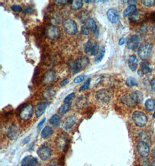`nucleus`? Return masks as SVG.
<instances>
[{
    "instance_id": "864d4df0",
    "label": "nucleus",
    "mask_w": 155,
    "mask_h": 166,
    "mask_svg": "<svg viewBox=\"0 0 155 166\" xmlns=\"http://www.w3.org/2000/svg\"><path fill=\"white\" fill-rule=\"evenodd\" d=\"M152 31V34H153V37L155 38V25L153 27Z\"/></svg>"
},
{
    "instance_id": "e433bc0d",
    "label": "nucleus",
    "mask_w": 155,
    "mask_h": 166,
    "mask_svg": "<svg viewBox=\"0 0 155 166\" xmlns=\"http://www.w3.org/2000/svg\"><path fill=\"white\" fill-rule=\"evenodd\" d=\"M70 1H67V0H56V1H53V3L59 6H62V5H65L69 3H70Z\"/></svg>"
},
{
    "instance_id": "bf43d9fd",
    "label": "nucleus",
    "mask_w": 155,
    "mask_h": 166,
    "mask_svg": "<svg viewBox=\"0 0 155 166\" xmlns=\"http://www.w3.org/2000/svg\"><path fill=\"white\" fill-rule=\"evenodd\" d=\"M153 118H155V111H154V113H153Z\"/></svg>"
},
{
    "instance_id": "c9c22d12",
    "label": "nucleus",
    "mask_w": 155,
    "mask_h": 166,
    "mask_svg": "<svg viewBox=\"0 0 155 166\" xmlns=\"http://www.w3.org/2000/svg\"><path fill=\"white\" fill-rule=\"evenodd\" d=\"M86 76L84 75H79L78 76H77L74 80H73V82L74 84H79V83H80L82 82H83L85 78H86Z\"/></svg>"
},
{
    "instance_id": "423d86ee",
    "label": "nucleus",
    "mask_w": 155,
    "mask_h": 166,
    "mask_svg": "<svg viewBox=\"0 0 155 166\" xmlns=\"http://www.w3.org/2000/svg\"><path fill=\"white\" fill-rule=\"evenodd\" d=\"M63 28L65 32L69 35L75 34L78 30L75 22L70 19H67L64 22Z\"/></svg>"
},
{
    "instance_id": "c03bdc74",
    "label": "nucleus",
    "mask_w": 155,
    "mask_h": 166,
    "mask_svg": "<svg viewBox=\"0 0 155 166\" xmlns=\"http://www.w3.org/2000/svg\"><path fill=\"white\" fill-rule=\"evenodd\" d=\"M69 79L68 78H66V79H63L62 81L61 82L60 85H61L62 86H66L67 84H69Z\"/></svg>"
},
{
    "instance_id": "f03ea898",
    "label": "nucleus",
    "mask_w": 155,
    "mask_h": 166,
    "mask_svg": "<svg viewBox=\"0 0 155 166\" xmlns=\"http://www.w3.org/2000/svg\"><path fill=\"white\" fill-rule=\"evenodd\" d=\"M132 119L135 125L138 127H144L148 123V118L145 113L140 111H135L132 115Z\"/></svg>"
},
{
    "instance_id": "a211bd4d",
    "label": "nucleus",
    "mask_w": 155,
    "mask_h": 166,
    "mask_svg": "<svg viewBox=\"0 0 155 166\" xmlns=\"http://www.w3.org/2000/svg\"><path fill=\"white\" fill-rule=\"evenodd\" d=\"M37 163V159L32 156H26L22 160V164L24 166H35Z\"/></svg>"
},
{
    "instance_id": "c85d7f7f",
    "label": "nucleus",
    "mask_w": 155,
    "mask_h": 166,
    "mask_svg": "<svg viewBox=\"0 0 155 166\" xmlns=\"http://www.w3.org/2000/svg\"><path fill=\"white\" fill-rule=\"evenodd\" d=\"M53 133L52 128L49 126H46L42 130L41 136L43 138H46L50 136Z\"/></svg>"
},
{
    "instance_id": "4468645a",
    "label": "nucleus",
    "mask_w": 155,
    "mask_h": 166,
    "mask_svg": "<svg viewBox=\"0 0 155 166\" xmlns=\"http://www.w3.org/2000/svg\"><path fill=\"white\" fill-rule=\"evenodd\" d=\"M107 17L109 21L112 24H116L119 19V15L118 11L114 8H110L107 11Z\"/></svg>"
},
{
    "instance_id": "393cba45",
    "label": "nucleus",
    "mask_w": 155,
    "mask_h": 166,
    "mask_svg": "<svg viewBox=\"0 0 155 166\" xmlns=\"http://www.w3.org/2000/svg\"><path fill=\"white\" fill-rule=\"evenodd\" d=\"M145 107L147 110L152 111L155 109V100L153 99H149L145 103Z\"/></svg>"
},
{
    "instance_id": "37998d69",
    "label": "nucleus",
    "mask_w": 155,
    "mask_h": 166,
    "mask_svg": "<svg viewBox=\"0 0 155 166\" xmlns=\"http://www.w3.org/2000/svg\"><path fill=\"white\" fill-rule=\"evenodd\" d=\"M150 85L151 86V89L152 91L155 92V78H153L150 82Z\"/></svg>"
},
{
    "instance_id": "8fccbe9b",
    "label": "nucleus",
    "mask_w": 155,
    "mask_h": 166,
    "mask_svg": "<svg viewBox=\"0 0 155 166\" xmlns=\"http://www.w3.org/2000/svg\"><path fill=\"white\" fill-rule=\"evenodd\" d=\"M30 137L29 136V137L26 138L23 140V142H24V143H25V144H27V143H28L30 142Z\"/></svg>"
},
{
    "instance_id": "f3484780",
    "label": "nucleus",
    "mask_w": 155,
    "mask_h": 166,
    "mask_svg": "<svg viewBox=\"0 0 155 166\" xmlns=\"http://www.w3.org/2000/svg\"><path fill=\"white\" fill-rule=\"evenodd\" d=\"M120 101L123 104H124V105L129 107H132V106H135V105H137L131 95V93L127 94L123 96L121 98Z\"/></svg>"
},
{
    "instance_id": "5701e85b",
    "label": "nucleus",
    "mask_w": 155,
    "mask_h": 166,
    "mask_svg": "<svg viewBox=\"0 0 155 166\" xmlns=\"http://www.w3.org/2000/svg\"><path fill=\"white\" fill-rule=\"evenodd\" d=\"M131 95L136 104L140 103L143 101L144 96L143 94L140 91H135L131 93Z\"/></svg>"
},
{
    "instance_id": "3c124183",
    "label": "nucleus",
    "mask_w": 155,
    "mask_h": 166,
    "mask_svg": "<svg viewBox=\"0 0 155 166\" xmlns=\"http://www.w3.org/2000/svg\"><path fill=\"white\" fill-rule=\"evenodd\" d=\"M145 74L144 73V72L141 70H139L138 71V75L140 76H142Z\"/></svg>"
},
{
    "instance_id": "09e8293b",
    "label": "nucleus",
    "mask_w": 155,
    "mask_h": 166,
    "mask_svg": "<svg viewBox=\"0 0 155 166\" xmlns=\"http://www.w3.org/2000/svg\"><path fill=\"white\" fill-rule=\"evenodd\" d=\"M125 43V39L124 38H121L120 40H119V45L120 46H122Z\"/></svg>"
},
{
    "instance_id": "2f4dec72",
    "label": "nucleus",
    "mask_w": 155,
    "mask_h": 166,
    "mask_svg": "<svg viewBox=\"0 0 155 166\" xmlns=\"http://www.w3.org/2000/svg\"><path fill=\"white\" fill-rule=\"evenodd\" d=\"M71 103L70 102V103H65L64 105H63L59 109V113L61 114V115H63L65 114V113H66L69 109L71 107Z\"/></svg>"
},
{
    "instance_id": "6e6552de",
    "label": "nucleus",
    "mask_w": 155,
    "mask_h": 166,
    "mask_svg": "<svg viewBox=\"0 0 155 166\" xmlns=\"http://www.w3.org/2000/svg\"><path fill=\"white\" fill-rule=\"evenodd\" d=\"M33 114V107L31 105H27L24 106L19 113V116L23 120L26 121L31 118Z\"/></svg>"
},
{
    "instance_id": "6ab92c4d",
    "label": "nucleus",
    "mask_w": 155,
    "mask_h": 166,
    "mask_svg": "<svg viewBox=\"0 0 155 166\" xmlns=\"http://www.w3.org/2000/svg\"><path fill=\"white\" fill-rule=\"evenodd\" d=\"M128 64L130 69L132 71H135L137 68L138 61L136 55H131L129 57L128 60Z\"/></svg>"
},
{
    "instance_id": "a878e982",
    "label": "nucleus",
    "mask_w": 155,
    "mask_h": 166,
    "mask_svg": "<svg viewBox=\"0 0 155 166\" xmlns=\"http://www.w3.org/2000/svg\"><path fill=\"white\" fill-rule=\"evenodd\" d=\"M55 78V72L52 71H49L46 73L45 76L44 77V82L45 84H50L51 82H52Z\"/></svg>"
},
{
    "instance_id": "5fc2aeb1",
    "label": "nucleus",
    "mask_w": 155,
    "mask_h": 166,
    "mask_svg": "<svg viewBox=\"0 0 155 166\" xmlns=\"http://www.w3.org/2000/svg\"><path fill=\"white\" fill-rule=\"evenodd\" d=\"M152 155H153V157L155 159V146L154 147V148H153V149Z\"/></svg>"
},
{
    "instance_id": "473e14b6",
    "label": "nucleus",
    "mask_w": 155,
    "mask_h": 166,
    "mask_svg": "<svg viewBox=\"0 0 155 166\" xmlns=\"http://www.w3.org/2000/svg\"><path fill=\"white\" fill-rule=\"evenodd\" d=\"M140 66L141 68V70L144 72V74H149L152 72V70L150 68L148 63L146 62H141L140 63Z\"/></svg>"
},
{
    "instance_id": "ddd939ff",
    "label": "nucleus",
    "mask_w": 155,
    "mask_h": 166,
    "mask_svg": "<svg viewBox=\"0 0 155 166\" xmlns=\"http://www.w3.org/2000/svg\"><path fill=\"white\" fill-rule=\"evenodd\" d=\"M50 102L40 103L37 105L35 109V114L37 117H41L45 111L46 109L50 105Z\"/></svg>"
},
{
    "instance_id": "1a4fd4ad",
    "label": "nucleus",
    "mask_w": 155,
    "mask_h": 166,
    "mask_svg": "<svg viewBox=\"0 0 155 166\" xmlns=\"http://www.w3.org/2000/svg\"><path fill=\"white\" fill-rule=\"evenodd\" d=\"M138 153L142 157H147L149 155V148L146 142L140 141L137 145Z\"/></svg>"
},
{
    "instance_id": "aec40b11",
    "label": "nucleus",
    "mask_w": 155,
    "mask_h": 166,
    "mask_svg": "<svg viewBox=\"0 0 155 166\" xmlns=\"http://www.w3.org/2000/svg\"><path fill=\"white\" fill-rule=\"evenodd\" d=\"M146 18V15L141 12H135L132 15L130 16V20L132 22L137 23L141 21H143Z\"/></svg>"
},
{
    "instance_id": "4d7b16f0",
    "label": "nucleus",
    "mask_w": 155,
    "mask_h": 166,
    "mask_svg": "<svg viewBox=\"0 0 155 166\" xmlns=\"http://www.w3.org/2000/svg\"><path fill=\"white\" fill-rule=\"evenodd\" d=\"M49 166H57L55 163H51Z\"/></svg>"
},
{
    "instance_id": "9b49d317",
    "label": "nucleus",
    "mask_w": 155,
    "mask_h": 166,
    "mask_svg": "<svg viewBox=\"0 0 155 166\" xmlns=\"http://www.w3.org/2000/svg\"><path fill=\"white\" fill-rule=\"evenodd\" d=\"M37 155L44 161L48 160L51 156V150L47 146H42L37 150Z\"/></svg>"
},
{
    "instance_id": "7c9ffc66",
    "label": "nucleus",
    "mask_w": 155,
    "mask_h": 166,
    "mask_svg": "<svg viewBox=\"0 0 155 166\" xmlns=\"http://www.w3.org/2000/svg\"><path fill=\"white\" fill-rule=\"evenodd\" d=\"M126 85L129 88L136 86L138 85L137 80L133 77L128 78L126 80Z\"/></svg>"
},
{
    "instance_id": "20e7f679",
    "label": "nucleus",
    "mask_w": 155,
    "mask_h": 166,
    "mask_svg": "<svg viewBox=\"0 0 155 166\" xmlns=\"http://www.w3.org/2000/svg\"><path fill=\"white\" fill-rule=\"evenodd\" d=\"M84 50L87 54L90 56H95L98 53L99 45L97 43L92 42L90 40L84 44Z\"/></svg>"
},
{
    "instance_id": "4c0bfd02",
    "label": "nucleus",
    "mask_w": 155,
    "mask_h": 166,
    "mask_svg": "<svg viewBox=\"0 0 155 166\" xmlns=\"http://www.w3.org/2000/svg\"><path fill=\"white\" fill-rule=\"evenodd\" d=\"M11 10L15 12H21L23 11L22 8L18 5H13L11 7Z\"/></svg>"
},
{
    "instance_id": "4be33fe9",
    "label": "nucleus",
    "mask_w": 155,
    "mask_h": 166,
    "mask_svg": "<svg viewBox=\"0 0 155 166\" xmlns=\"http://www.w3.org/2000/svg\"><path fill=\"white\" fill-rule=\"evenodd\" d=\"M137 11V7L135 5H129L123 12V15L124 17H127L128 16L132 15Z\"/></svg>"
},
{
    "instance_id": "412c9836",
    "label": "nucleus",
    "mask_w": 155,
    "mask_h": 166,
    "mask_svg": "<svg viewBox=\"0 0 155 166\" xmlns=\"http://www.w3.org/2000/svg\"><path fill=\"white\" fill-rule=\"evenodd\" d=\"M66 143H67L66 137L64 135H62L57 139V146L60 150H62L66 147Z\"/></svg>"
},
{
    "instance_id": "79ce46f5",
    "label": "nucleus",
    "mask_w": 155,
    "mask_h": 166,
    "mask_svg": "<svg viewBox=\"0 0 155 166\" xmlns=\"http://www.w3.org/2000/svg\"><path fill=\"white\" fill-rule=\"evenodd\" d=\"M140 164L141 166H149V160L146 157H142L140 160Z\"/></svg>"
},
{
    "instance_id": "ea45409f",
    "label": "nucleus",
    "mask_w": 155,
    "mask_h": 166,
    "mask_svg": "<svg viewBox=\"0 0 155 166\" xmlns=\"http://www.w3.org/2000/svg\"><path fill=\"white\" fill-rule=\"evenodd\" d=\"M75 96V93H71L70 94H69L68 96H67L63 100V101L65 103H70V101H71Z\"/></svg>"
},
{
    "instance_id": "f257e3e1",
    "label": "nucleus",
    "mask_w": 155,
    "mask_h": 166,
    "mask_svg": "<svg viewBox=\"0 0 155 166\" xmlns=\"http://www.w3.org/2000/svg\"><path fill=\"white\" fill-rule=\"evenodd\" d=\"M89 64V59L86 57H82L70 64V70L73 74H76L86 68Z\"/></svg>"
},
{
    "instance_id": "58836bf2",
    "label": "nucleus",
    "mask_w": 155,
    "mask_h": 166,
    "mask_svg": "<svg viewBox=\"0 0 155 166\" xmlns=\"http://www.w3.org/2000/svg\"><path fill=\"white\" fill-rule=\"evenodd\" d=\"M81 30H82V33L86 36H88L90 34V29L88 28V26L86 24L82 26Z\"/></svg>"
},
{
    "instance_id": "2eb2a0df",
    "label": "nucleus",
    "mask_w": 155,
    "mask_h": 166,
    "mask_svg": "<svg viewBox=\"0 0 155 166\" xmlns=\"http://www.w3.org/2000/svg\"><path fill=\"white\" fill-rule=\"evenodd\" d=\"M76 121L77 118L74 116H69L67 117L63 122V128L65 130H69L71 129L74 126Z\"/></svg>"
},
{
    "instance_id": "72a5a7b5",
    "label": "nucleus",
    "mask_w": 155,
    "mask_h": 166,
    "mask_svg": "<svg viewBox=\"0 0 155 166\" xmlns=\"http://www.w3.org/2000/svg\"><path fill=\"white\" fill-rule=\"evenodd\" d=\"M142 3L145 7L149 8L155 4V0H143Z\"/></svg>"
},
{
    "instance_id": "c756f323",
    "label": "nucleus",
    "mask_w": 155,
    "mask_h": 166,
    "mask_svg": "<svg viewBox=\"0 0 155 166\" xmlns=\"http://www.w3.org/2000/svg\"><path fill=\"white\" fill-rule=\"evenodd\" d=\"M83 6V3L82 1L80 0H74V1H71V7L74 10H79L81 9Z\"/></svg>"
},
{
    "instance_id": "7ed1b4c3",
    "label": "nucleus",
    "mask_w": 155,
    "mask_h": 166,
    "mask_svg": "<svg viewBox=\"0 0 155 166\" xmlns=\"http://www.w3.org/2000/svg\"><path fill=\"white\" fill-rule=\"evenodd\" d=\"M112 98V94L107 89H101L96 92L95 99L98 102L101 103H108Z\"/></svg>"
},
{
    "instance_id": "39448f33",
    "label": "nucleus",
    "mask_w": 155,
    "mask_h": 166,
    "mask_svg": "<svg viewBox=\"0 0 155 166\" xmlns=\"http://www.w3.org/2000/svg\"><path fill=\"white\" fill-rule=\"evenodd\" d=\"M152 45L149 43H143L140 47L138 50V55L142 59H148L152 53Z\"/></svg>"
},
{
    "instance_id": "b1692460",
    "label": "nucleus",
    "mask_w": 155,
    "mask_h": 166,
    "mask_svg": "<svg viewBox=\"0 0 155 166\" xmlns=\"http://www.w3.org/2000/svg\"><path fill=\"white\" fill-rule=\"evenodd\" d=\"M86 25L92 32H96L97 31V25H96L95 20L92 18H88L87 20Z\"/></svg>"
},
{
    "instance_id": "0eeeda50",
    "label": "nucleus",
    "mask_w": 155,
    "mask_h": 166,
    "mask_svg": "<svg viewBox=\"0 0 155 166\" xmlns=\"http://www.w3.org/2000/svg\"><path fill=\"white\" fill-rule=\"evenodd\" d=\"M46 36L49 39H57L61 36V30L56 26L51 25L48 26L45 31Z\"/></svg>"
},
{
    "instance_id": "f8f14e48",
    "label": "nucleus",
    "mask_w": 155,
    "mask_h": 166,
    "mask_svg": "<svg viewBox=\"0 0 155 166\" xmlns=\"http://www.w3.org/2000/svg\"><path fill=\"white\" fill-rule=\"evenodd\" d=\"M140 41V38L137 35H132L127 41V49L131 50H135L137 49L139 45Z\"/></svg>"
},
{
    "instance_id": "dca6fc26",
    "label": "nucleus",
    "mask_w": 155,
    "mask_h": 166,
    "mask_svg": "<svg viewBox=\"0 0 155 166\" xmlns=\"http://www.w3.org/2000/svg\"><path fill=\"white\" fill-rule=\"evenodd\" d=\"M56 94V90L51 87L47 88L43 92V97L44 100L49 101L53 99Z\"/></svg>"
},
{
    "instance_id": "f704fd0d",
    "label": "nucleus",
    "mask_w": 155,
    "mask_h": 166,
    "mask_svg": "<svg viewBox=\"0 0 155 166\" xmlns=\"http://www.w3.org/2000/svg\"><path fill=\"white\" fill-rule=\"evenodd\" d=\"M91 83V79L89 78L87 80V81L84 83V84L79 89V91H82V90H87L89 88V86L90 85Z\"/></svg>"
},
{
    "instance_id": "a18cd8bd",
    "label": "nucleus",
    "mask_w": 155,
    "mask_h": 166,
    "mask_svg": "<svg viewBox=\"0 0 155 166\" xmlns=\"http://www.w3.org/2000/svg\"><path fill=\"white\" fill-rule=\"evenodd\" d=\"M45 121H46V118H43L39 123H38V124L37 125V127L38 130H40V129L41 128V127L43 126V125L44 123V122H45Z\"/></svg>"
},
{
    "instance_id": "bb28decb",
    "label": "nucleus",
    "mask_w": 155,
    "mask_h": 166,
    "mask_svg": "<svg viewBox=\"0 0 155 166\" xmlns=\"http://www.w3.org/2000/svg\"><path fill=\"white\" fill-rule=\"evenodd\" d=\"M49 122L51 125L55 127H57L60 126L61 119L57 114H54L49 119Z\"/></svg>"
},
{
    "instance_id": "a19ab883",
    "label": "nucleus",
    "mask_w": 155,
    "mask_h": 166,
    "mask_svg": "<svg viewBox=\"0 0 155 166\" xmlns=\"http://www.w3.org/2000/svg\"><path fill=\"white\" fill-rule=\"evenodd\" d=\"M140 139H141V141H144V142H145V140H148L149 138V135H148L147 133L146 132H141L140 133Z\"/></svg>"
},
{
    "instance_id": "de8ad7c7",
    "label": "nucleus",
    "mask_w": 155,
    "mask_h": 166,
    "mask_svg": "<svg viewBox=\"0 0 155 166\" xmlns=\"http://www.w3.org/2000/svg\"><path fill=\"white\" fill-rule=\"evenodd\" d=\"M32 11H33L32 8L29 7H27V8L24 10V12H25V13H31V12H32Z\"/></svg>"
},
{
    "instance_id": "6e6d98bb",
    "label": "nucleus",
    "mask_w": 155,
    "mask_h": 166,
    "mask_svg": "<svg viewBox=\"0 0 155 166\" xmlns=\"http://www.w3.org/2000/svg\"><path fill=\"white\" fill-rule=\"evenodd\" d=\"M150 166H155V161H153L152 162L151 164H150Z\"/></svg>"
},
{
    "instance_id": "052dcab7",
    "label": "nucleus",
    "mask_w": 155,
    "mask_h": 166,
    "mask_svg": "<svg viewBox=\"0 0 155 166\" xmlns=\"http://www.w3.org/2000/svg\"><path fill=\"white\" fill-rule=\"evenodd\" d=\"M22 166H24V165H22Z\"/></svg>"
},
{
    "instance_id": "cd10ccee",
    "label": "nucleus",
    "mask_w": 155,
    "mask_h": 166,
    "mask_svg": "<svg viewBox=\"0 0 155 166\" xmlns=\"http://www.w3.org/2000/svg\"><path fill=\"white\" fill-rule=\"evenodd\" d=\"M105 52H106V50L105 47H102L101 49V50H100V51L98 52V53L96 55V57L95 59V64H99L102 61L103 58L105 57Z\"/></svg>"
},
{
    "instance_id": "13d9d810",
    "label": "nucleus",
    "mask_w": 155,
    "mask_h": 166,
    "mask_svg": "<svg viewBox=\"0 0 155 166\" xmlns=\"http://www.w3.org/2000/svg\"><path fill=\"white\" fill-rule=\"evenodd\" d=\"M85 3H90L91 2V1H84Z\"/></svg>"
},
{
    "instance_id": "9d476101",
    "label": "nucleus",
    "mask_w": 155,
    "mask_h": 166,
    "mask_svg": "<svg viewBox=\"0 0 155 166\" xmlns=\"http://www.w3.org/2000/svg\"><path fill=\"white\" fill-rule=\"evenodd\" d=\"M19 135H20V130L17 126L14 125V124H12L9 127L7 132L8 138L11 140H16L19 137Z\"/></svg>"
},
{
    "instance_id": "603ef678",
    "label": "nucleus",
    "mask_w": 155,
    "mask_h": 166,
    "mask_svg": "<svg viewBox=\"0 0 155 166\" xmlns=\"http://www.w3.org/2000/svg\"><path fill=\"white\" fill-rule=\"evenodd\" d=\"M127 3H128V4H130L131 5H135V3H137V1H127Z\"/></svg>"
},
{
    "instance_id": "49530a36",
    "label": "nucleus",
    "mask_w": 155,
    "mask_h": 166,
    "mask_svg": "<svg viewBox=\"0 0 155 166\" xmlns=\"http://www.w3.org/2000/svg\"><path fill=\"white\" fill-rule=\"evenodd\" d=\"M149 19L152 22H155V12H153L150 15Z\"/></svg>"
}]
</instances>
